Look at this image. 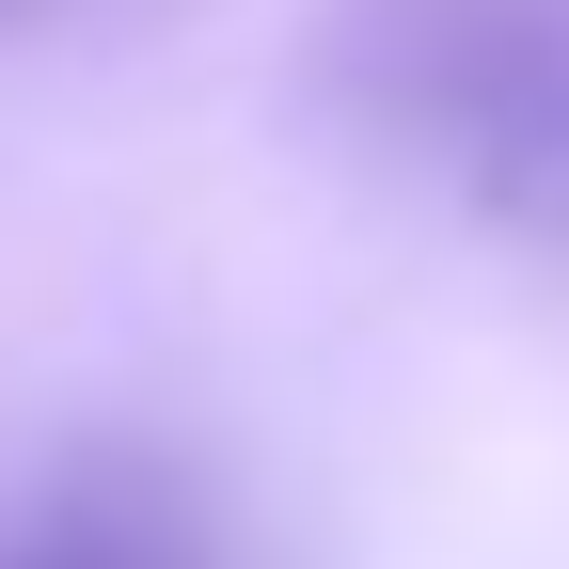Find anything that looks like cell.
<instances>
[{
    "mask_svg": "<svg viewBox=\"0 0 569 569\" xmlns=\"http://www.w3.org/2000/svg\"><path fill=\"white\" fill-rule=\"evenodd\" d=\"M0 569H238V538L174 459L96 443V459H48L0 490Z\"/></svg>",
    "mask_w": 569,
    "mask_h": 569,
    "instance_id": "obj_2",
    "label": "cell"
},
{
    "mask_svg": "<svg viewBox=\"0 0 569 569\" xmlns=\"http://www.w3.org/2000/svg\"><path fill=\"white\" fill-rule=\"evenodd\" d=\"M348 80L427 174L569 222V0H380Z\"/></svg>",
    "mask_w": 569,
    "mask_h": 569,
    "instance_id": "obj_1",
    "label": "cell"
}]
</instances>
